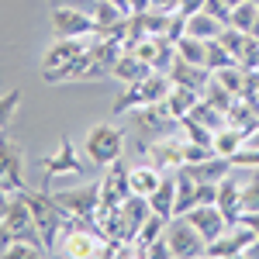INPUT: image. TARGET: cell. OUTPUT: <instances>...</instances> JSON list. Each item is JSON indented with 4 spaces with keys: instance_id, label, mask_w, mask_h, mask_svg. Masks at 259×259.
<instances>
[{
    "instance_id": "cell-1",
    "label": "cell",
    "mask_w": 259,
    "mask_h": 259,
    "mask_svg": "<svg viewBox=\"0 0 259 259\" xmlns=\"http://www.w3.org/2000/svg\"><path fill=\"white\" fill-rule=\"evenodd\" d=\"M21 197L28 200L31 214H35V221H38L41 239H45V249L52 252V249H56V242L62 239V232H66V225H69V214L56 204L52 194H41V190H28V187H24V190H21Z\"/></svg>"
},
{
    "instance_id": "cell-2",
    "label": "cell",
    "mask_w": 259,
    "mask_h": 259,
    "mask_svg": "<svg viewBox=\"0 0 259 259\" xmlns=\"http://www.w3.org/2000/svg\"><path fill=\"white\" fill-rule=\"evenodd\" d=\"M83 152H87V159L94 162V166H111V162H118L124 156V132H121L118 124H111V121H104V124H94L90 132H87V142H83Z\"/></svg>"
},
{
    "instance_id": "cell-3",
    "label": "cell",
    "mask_w": 259,
    "mask_h": 259,
    "mask_svg": "<svg viewBox=\"0 0 259 259\" xmlns=\"http://www.w3.org/2000/svg\"><path fill=\"white\" fill-rule=\"evenodd\" d=\"M166 242H169V256L173 259H197L207 252V239L183 214L166 221Z\"/></svg>"
},
{
    "instance_id": "cell-4",
    "label": "cell",
    "mask_w": 259,
    "mask_h": 259,
    "mask_svg": "<svg viewBox=\"0 0 259 259\" xmlns=\"http://www.w3.org/2000/svg\"><path fill=\"white\" fill-rule=\"evenodd\" d=\"M49 18H52V35L56 38H90V35H97L94 14H87L73 4H56V11Z\"/></svg>"
},
{
    "instance_id": "cell-5",
    "label": "cell",
    "mask_w": 259,
    "mask_h": 259,
    "mask_svg": "<svg viewBox=\"0 0 259 259\" xmlns=\"http://www.w3.org/2000/svg\"><path fill=\"white\" fill-rule=\"evenodd\" d=\"M52 197H56V204H59L69 218L97 221V214H100V183H83L76 190H59Z\"/></svg>"
},
{
    "instance_id": "cell-6",
    "label": "cell",
    "mask_w": 259,
    "mask_h": 259,
    "mask_svg": "<svg viewBox=\"0 0 259 259\" xmlns=\"http://www.w3.org/2000/svg\"><path fill=\"white\" fill-rule=\"evenodd\" d=\"M0 187L7 194H21L24 183V149L21 142L7 139V132H0Z\"/></svg>"
},
{
    "instance_id": "cell-7",
    "label": "cell",
    "mask_w": 259,
    "mask_h": 259,
    "mask_svg": "<svg viewBox=\"0 0 259 259\" xmlns=\"http://www.w3.org/2000/svg\"><path fill=\"white\" fill-rule=\"evenodd\" d=\"M4 225L11 228L14 239L31 242V245H38L41 252H49V249H45V239H41V232H38V221H35L31 207H28V200L21 197V194L11 197V207H7V214H4Z\"/></svg>"
},
{
    "instance_id": "cell-8",
    "label": "cell",
    "mask_w": 259,
    "mask_h": 259,
    "mask_svg": "<svg viewBox=\"0 0 259 259\" xmlns=\"http://www.w3.org/2000/svg\"><path fill=\"white\" fill-rule=\"evenodd\" d=\"M256 239H259V235L249 228V225H245V221H232L225 235H218L214 242H207V252H204V256H211V259L245 256V252H249V245H252Z\"/></svg>"
},
{
    "instance_id": "cell-9",
    "label": "cell",
    "mask_w": 259,
    "mask_h": 259,
    "mask_svg": "<svg viewBox=\"0 0 259 259\" xmlns=\"http://www.w3.org/2000/svg\"><path fill=\"white\" fill-rule=\"evenodd\" d=\"M132 194V180H128V166L124 162H111L107 166V173L100 180V211H114L121 207L124 200Z\"/></svg>"
},
{
    "instance_id": "cell-10",
    "label": "cell",
    "mask_w": 259,
    "mask_h": 259,
    "mask_svg": "<svg viewBox=\"0 0 259 259\" xmlns=\"http://www.w3.org/2000/svg\"><path fill=\"white\" fill-rule=\"evenodd\" d=\"M183 218L190 221V225H194V228H197L207 242H214L218 235H225V232H228V225H232V221H228V214L221 211L218 204H197V207H190Z\"/></svg>"
},
{
    "instance_id": "cell-11",
    "label": "cell",
    "mask_w": 259,
    "mask_h": 259,
    "mask_svg": "<svg viewBox=\"0 0 259 259\" xmlns=\"http://www.w3.org/2000/svg\"><path fill=\"white\" fill-rule=\"evenodd\" d=\"M41 169H45V177H83V159L76 156V145L62 139L59 149L41 159Z\"/></svg>"
},
{
    "instance_id": "cell-12",
    "label": "cell",
    "mask_w": 259,
    "mask_h": 259,
    "mask_svg": "<svg viewBox=\"0 0 259 259\" xmlns=\"http://www.w3.org/2000/svg\"><path fill=\"white\" fill-rule=\"evenodd\" d=\"M83 52H87L83 38H52V45H49L45 56H41V76H45V73H56L62 66H69L73 59H80Z\"/></svg>"
},
{
    "instance_id": "cell-13",
    "label": "cell",
    "mask_w": 259,
    "mask_h": 259,
    "mask_svg": "<svg viewBox=\"0 0 259 259\" xmlns=\"http://www.w3.org/2000/svg\"><path fill=\"white\" fill-rule=\"evenodd\" d=\"M183 173H190V177L197 180V183H221V180L228 177L235 166H232V159H225V156H207V159H197V162H183L180 166Z\"/></svg>"
},
{
    "instance_id": "cell-14",
    "label": "cell",
    "mask_w": 259,
    "mask_h": 259,
    "mask_svg": "<svg viewBox=\"0 0 259 259\" xmlns=\"http://www.w3.org/2000/svg\"><path fill=\"white\" fill-rule=\"evenodd\" d=\"M169 80L177 83V87H190V90H204L207 83H211V69L207 66H194V62H183L180 56H173L169 62Z\"/></svg>"
},
{
    "instance_id": "cell-15",
    "label": "cell",
    "mask_w": 259,
    "mask_h": 259,
    "mask_svg": "<svg viewBox=\"0 0 259 259\" xmlns=\"http://www.w3.org/2000/svg\"><path fill=\"white\" fill-rule=\"evenodd\" d=\"M152 73V66L142 59L139 52H121L118 59H114V66H111V76H118L124 87H132V83H142L145 76Z\"/></svg>"
},
{
    "instance_id": "cell-16",
    "label": "cell",
    "mask_w": 259,
    "mask_h": 259,
    "mask_svg": "<svg viewBox=\"0 0 259 259\" xmlns=\"http://www.w3.org/2000/svg\"><path fill=\"white\" fill-rule=\"evenodd\" d=\"M197 104H200V90H190V87H177V83H173V90L162 100V111H166L169 118H187Z\"/></svg>"
},
{
    "instance_id": "cell-17",
    "label": "cell",
    "mask_w": 259,
    "mask_h": 259,
    "mask_svg": "<svg viewBox=\"0 0 259 259\" xmlns=\"http://www.w3.org/2000/svg\"><path fill=\"white\" fill-rule=\"evenodd\" d=\"M225 31V24L218 18H211L207 11H197V14H190V18H183V35H194L200 41H214Z\"/></svg>"
},
{
    "instance_id": "cell-18",
    "label": "cell",
    "mask_w": 259,
    "mask_h": 259,
    "mask_svg": "<svg viewBox=\"0 0 259 259\" xmlns=\"http://www.w3.org/2000/svg\"><path fill=\"white\" fill-rule=\"evenodd\" d=\"M242 187L245 183H239L232 173L218 183V207L228 214V221H239V214H242Z\"/></svg>"
},
{
    "instance_id": "cell-19",
    "label": "cell",
    "mask_w": 259,
    "mask_h": 259,
    "mask_svg": "<svg viewBox=\"0 0 259 259\" xmlns=\"http://www.w3.org/2000/svg\"><path fill=\"white\" fill-rule=\"evenodd\" d=\"M149 204H152V211L162 214V218L169 221L177 214V177H162V183L149 194Z\"/></svg>"
},
{
    "instance_id": "cell-20",
    "label": "cell",
    "mask_w": 259,
    "mask_h": 259,
    "mask_svg": "<svg viewBox=\"0 0 259 259\" xmlns=\"http://www.w3.org/2000/svg\"><path fill=\"white\" fill-rule=\"evenodd\" d=\"M128 180H132V194L149 197V194L162 183V169L156 166V162H149V166H132V169H128Z\"/></svg>"
},
{
    "instance_id": "cell-21",
    "label": "cell",
    "mask_w": 259,
    "mask_h": 259,
    "mask_svg": "<svg viewBox=\"0 0 259 259\" xmlns=\"http://www.w3.org/2000/svg\"><path fill=\"white\" fill-rule=\"evenodd\" d=\"M242 145H245V132H242V128H228V124L218 128V132H214V139H211V149H214L218 156H225V159H228V156H235Z\"/></svg>"
},
{
    "instance_id": "cell-22",
    "label": "cell",
    "mask_w": 259,
    "mask_h": 259,
    "mask_svg": "<svg viewBox=\"0 0 259 259\" xmlns=\"http://www.w3.org/2000/svg\"><path fill=\"white\" fill-rule=\"evenodd\" d=\"M190 207H197V180L190 173H177V214H187ZM173 214V218H177Z\"/></svg>"
},
{
    "instance_id": "cell-23",
    "label": "cell",
    "mask_w": 259,
    "mask_h": 259,
    "mask_svg": "<svg viewBox=\"0 0 259 259\" xmlns=\"http://www.w3.org/2000/svg\"><path fill=\"white\" fill-rule=\"evenodd\" d=\"M173 49L183 62H194V66H204V59H207V41L194 38V35H180Z\"/></svg>"
},
{
    "instance_id": "cell-24",
    "label": "cell",
    "mask_w": 259,
    "mask_h": 259,
    "mask_svg": "<svg viewBox=\"0 0 259 259\" xmlns=\"http://www.w3.org/2000/svg\"><path fill=\"white\" fill-rule=\"evenodd\" d=\"M256 21H259V4H256V0H242V4H235V7H232V18H228V24L249 35Z\"/></svg>"
},
{
    "instance_id": "cell-25",
    "label": "cell",
    "mask_w": 259,
    "mask_h": 259,
    "mask_svg": "<svg viewBox=\"0 0 259 259\" xmlns=\"http://www.w3.org/2000/svg\"><path fill=\"white\" fill-rule=\"evenodd\" d=\"M204 66H207L211 73H218V69H228V66H239V59L214 38V41H207V59H204Z\"/></svg>"
},
{
    "instance_id": "cell-26",
    "label": "cell",
    "mask_w": 259,
    "mask_h": 259,
    "mask_svg": "<svg viewBox=\"0 0 259 259\" xmlns=\"http://www.w3.org/2000/svg\"><path fill=\"white\" fill-rule=\"evenodd\" d=\"M21 94L18 87L14 90H7V94H0V132H7L11 128V121H14V114H18V107H21Z\"/></svg>"
},
{
    "instance_id": "cell-27",
    "label": "cell",
    "mask_w": 259,
    "mask_h": 259,
    "mask_svg": "<svg viewBox=\"0 0 259 259\" xmlns=\"http://www.w3.org/2000/svg\"><path fill=\"white\" fill-rule=\"evenodd\" d=\"M228 159H232V166H235V169H252V173H256V169H259V149L245 142L239 152H235V156H228Z\"/></svg>"
},
{
    "instance_id": "cell-28",
    "label": "cell",
    "mask_w": 259,
    "mask_h": 259,
    "mask_svg": "<svg viewBox=\"0 0 259 259\" xmlns=\"http://www.w3.org/2000/svg\"><path fill=\"white\" fill-rule=\"evenodd\" d=\"M242 211H259V169L256 177L242 187Z\"/></svg>"
},
{
    "instance_id": "cell-29",
    "label": "cell",
    "mask_w": 259,
    "mask_h": 259,
    "mask_svg": "<svg viewBox=\"0 0 259 259\" xmlns=\"http://www.w3.org/2000/svg\"><path fill=\"white\" fill-rule=\"evenodd\" d=\"M7 256L11 259H28V256H45L38 245H31V242H21V239H14L11 242V249H7Z\"/></svg>"
},
{
    "instance_id": "cell-30",
    "label": "cell",
    "mask_w": 259,
    "mask_h": 259,
    "mask_svg": "<svg viewBox=\"0 0 259 259\" xmlns=\"http://www.w3.org/2000/svg\"><path fill=\"white\" fill-rule=\"evenodd\" d=\"M204 11H207L211 18H218L221 24H228V18H232V7H228L225 0H204Z\"/></svg>"
},
{
    "instance_id": "cell-31",
    "label": "cell",
    "mask_w": 259,
    "mask_h": 259,
    "mask_svg": "<svg viewBox=\"0 0 259 259\" xmlns=\"http://www.w3.org/2000/svg\"><path fill=\"white\" fill-rule=\"evenodd\" d=\"M142 256H149V259H162V256H169V242H166V232H162L156 242H149V245L142 249Z\"/></svg>"
},
{
    "instance_id": "cell-32",
    "label": "cell",
    "mask_w": 259,
    "mask_h": 259,
    "mask_svg": "<svg viewBox=\"0 0 259 259\" xmlns=\"http://www.w3.org/2000/svg\"><path fill=\"white\" fill-rule=\"evenodd\" d=\"M11 242H14V235H11V228L0 221V256H7V249H11Z\"/></svg>"
},
{
    "instance_id": "cell-33",
    "label": "cell",
    "mask_w": 259,
    "mask_h": 259,
    "mask_svg": "<svg viewBox=\"0 0 259 259\" xmlns=\"http://www.w3.org/2000/svg\"><path fill=\"white\" fill-rule=\"evenodd\" d=\"M239 221H245V225H249V228H252V232L259 235V211H242Z\"/></svg>"
},
{
    "instance_id": "cell-34",
    "label": "cell",
    "mask_w": 259,
    "mask_h": 259,
    "mask_svg": "<svg viewBox=\"0 0 259 259\" xmlns=\"http://www.w3.org/2000/svg\"><path fill=\"white\" fill-rule=\"evenodd\" d=\"M11 197H14V194H7V190L0 187V221H4V214H7V207H11Z\"/></svg>"
},
{
    "instance_id": "cell-35",
    "label": "cell",
    "mask_w": 259,
    "mask_h": 259,
    "mask_svg": "<svg viewBox=\"0 0 259 259\" xmlns=\"http://www.w3.org/2000/svg\"><path fill=\"white\" fill-rule=\"evenodd\" d=\"M245 142H249V145H256V149H259V128H252V132L245 135Z\"/></svg>"
},
{
    "instance_id": "cell-36",
    "label": "cell",
    "mask_w": 259,
    "mask_h": 259,
    "mask_svg": "<svg viewBox=\"0 0 259 259\" xmlns=\"http://www.w3.org/2000/svg\"><path fill=\"white\" fill-rule=\"evenodd\" d=\"M245 256H256V259H259V239L252 242V245H249V252H245Z\"/></svg>"
},
{
    "instance_id": "cell-37",
    "label": "cell",
    "mask_w": 259,
    "mask_h": 259,
    "mask_svg": "<svg viewBox=\"0 0 259 259\" xmlns=\"http://www.w3.org/2000/svg\"><path fill=\"white\" fill-rule=\"evenodd\" d=\"M114 4H118L121 11H132V0H114Z\"/></svg>"
},
{
    "instance_id": "cell-38",
    "label": "cell",
    "mask_w": 259,
    "mask_h": 259,
    "mask_svg": "<svg viewBox=\"0 0 259 259\" xmlns=\"http://www.w3.org/2000/svg\"><path fill=\"white\" fill-rule=\"evenodd\" d=\"M225 4H228V7H235V4H242V0H225Z\"/></svg>"
}]
</instances>
